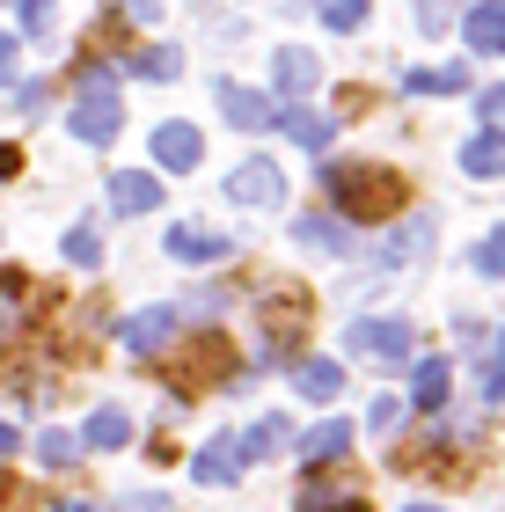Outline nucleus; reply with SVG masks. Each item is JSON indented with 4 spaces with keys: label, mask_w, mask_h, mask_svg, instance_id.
Returning <instances> with one entry per match:
<instances>
[{
    "label": "nucleus",
    "mask_w": 505,
    "mask_h": 512,
    "mask_svg": "<svg viewBox=\"0 0 505 512\" xmlns=\"http://www.w3.org/2000/svg\"><path fill=\"white\" fill-rule=\"evenodd\" d=\"M344 344H352L359 359H374V366H396V359H410V352H418L410 322H396V315H359L352 330H344Z\"/></svg>",
    "instance_id": "f257e3e1"
},
{
    "label": "nucleus",
    "mask_w": 505,
    "mask_h": 512,
    "mask_svg": "<svg viewBox=\"0 0 505 512\" xmlns=\"http://www.w3.org/2000/svg\"><path fill=\"white\" fill-rule=\"evenodd\" d=\"M330 191L337 205H352V220H388L396 213V176H359V169H330Z\"/></svg>",
    "instance_id": "f03ea898"
},
{
    "label": "nucleus",
    "mask_w": 505,
    "mask_h": 512,
    "mask_svg": "<svg viewBox=\"0 0 505 512\" xmlns=\"http://www.w3.org/2000/svg\"><path fill=\"white\" fill-rule=\"evenodd\" d=\"M227 198H235L242 213H279V205H286V176H279V161L249 154L242 169L227 176Z\"/></svg>",
    "instance_id": "7ed1b4c3"
},
{
    "label": "nucleus",
    "mask_w": 505,
    "mask_h": 512,
    "mask_svg": "<svg viewBox=\"0 0 505 512\" xmlns=\"http://www.w3.org/2000/svg\"><path fill=\"white\" fill-rule=\"evenodd\" d=\"M213 96H220V118L235 132H271V125H279V103L257 96V88H242V81H220Z\"/></svg>",
    "instance_id": "20e7f679"
},
{
    "label": "nucleus",
    "mask_w": 505,
    "mask_h": 512,
    "mask_svg": "<svg viewBox=\"0 0 505 512\" xmlns=\"http://www.w3.org/2000/svg\"><path fill=\"white\" fill-rule=\"evenodd\" d=\"M176 322H183L176 308H140V315H125V330H118V337H125V352H132V359H154V352H169Z\"/></svg>",
    "instance_id": "39448f33"
},
{
    "label": "nucleus",
    "mask_w": 505,
    "mask_h": 512,
    "mask_svg": "<svg viewBox=\"0 0 505 512\" xmlns=\"http://www.w3.org/2000/svg\"><path fill=\"white\" fill-rule=\"evenodd\" d=\"M118 125H125V103H118V96H81L74 118H66V132L88 139V147H110V139H118Z\"/></svg>",
    "instance_id": "423d86ee"
},
{
    "label": "nucleus",
    "mask_w": 505,
    "mask_h": 512,
    "mask_svg": "<svg viewBox=\"0 0 505 512\" xmlns=\"http://www.w3.org/2000/svg\"><path fill=\"white\" fill-rule=\"evenodd\" d=\"M169 256H176V264H227L235 242L213 235V227H169Z\"/></svg>",
    "instance_id": "0eeeda50"
},
{
    "label": "nucleus",
    "mask_w": 505,
    "mask_h": 512,
    "mask_svg": "<svg viewBox=\"0 0 505 512\" xmlns=\"http://www.w3.org/2000/svg\"><path fill=\"white\" fill-rule=\"evenodd\" d=\"M198 154H205V139H198V125H154V161H162V169H183L191 176L198 169Z\"/></svg>",
    "instance_id": "6e6552de"
},
{
    "label": "nucleus",
    "mask_w": 505,
    "mask_h": 512,
    "mask_svg": "<svg viewBox=\"0 0 505 512\" xmlns=\"http://www.w3.org/2000/svg\"><path fill=\"white\" fill-rule=\"evenodd\" d=\"M462 44H469V52H484V59L505 52V0H484V8L462 15Z\"/></svg>",
    "instance_id": "1a4fd4ad"
},
{
    "label": "nucleus",
    "mask_w": 505,
    "mask_h": 512,
    "mask_svg": "<svg viewBox=\"0 0 505 512\" xmlns=\"http://www.w3.org/2000/svg\"><path fill=\"white\" fill-rule=\"evenodd\" d=\"M242 469H249L242 439H205V447H198V461H191V476H198V483H235Z\"/></svg>",
    "instance_id": "9d476101"
},
{
    "label": "nucleus",
    "mask_w": 505,
    "mask_h": 512,
    "mask_svg": "<svg viewBox=\"0 0 505 512\" xmlns=\"http://www.w3.org/2000/svg\"><path fill=\"white\" fill-rule=\"evenodd\" d=\"M279 125H286L293 147H308V154H323L330 139H337V125L323 118V110H308V103H279Z\"/></svg>",
    "instance_id": "9b49d317"
},
{
    "label": "nucleus",
    "mask_w": 505,
    "mask_h": 512,
    "mask_svg": "<svg viewBox=\"0 0 505 512\" xmlns=\"http://www.w3.org/2000/svg\"><path fill=\"white\" fill-rule=\"evenodd\" d=\"M344 447H352V425H344V417H330V425H315V432H301V454L308 469H330V461H344Z\"/></svg>",
    "instance_id": "f8f14e48"
},
{
    "label": "nucleus",
    "mask_w": 505,
    "mask_h": 512,
    "mask_svg": "<svg viewBox=\"0 0 505 512\" xmlns=\"http://www.w3.org/2000/svg\"><path fill=\"white\" fill-rule=\"evenodd\" d=\"M110 205H118V213H154V205H162V183L147 169H118L110 176Z\"/></svg>",
    "instance_id": "ddd939ff"
},
{
    "label": "nucleus",
    "mask_w": 505,
    "mask_h": 512,
    "mask_svg": "<svg viewBox=\"0 0 505 512\" xmlns=\"http://www.w3.org/2000/svg\"><path fill=\"white\" fill-rule=\"evenodd\" d=\"M271 74H279V96H308V88L323 81V66H315V52H301V44H286V52L271 59Z\"/></svg>",
    "instance_id": "4468645a"
},
{
    "label": "nucleus",
    "mask_w": 505,
    "mask_h": 512,
    "mask_svg": "<svg viewBox=\"0 0 505 512\" xmlns=\"http://www.w3.org/2000/svg\"><path fill=\"white\" fill-rule=\"evenodd\" d=\"M462 169H469V176H484V183H491V176H505V132H498V125L469 132V147H462Z\"/></svg>",
    "instance_id": "2eb2a0df"
},
{
    "label": "nucleus",
    "mask_w": 505,
    "mask_h": 512,
    "mask_svg": "<svg viewBox=\"0 0 505 512\" xmlns=\"http://www.w3.org/2000/svg\"><path fill=\"white\" fill-rule=\"evenodd\" d=\"M293 242L301 249H352V227H344L337 213H301L293 220Z\"/></svg>",
    "instance_id": "dca6fc26"
},
{
    "label": "nucleus",
    "mask_w": 505,
    "mask_h": 512,
    "mask_svg": "<svg viewBox=\"0 0 505 512\" xmlns=\"http://www.w3.org/2000/svg\"><path fill=\"white\" fill-rule=\"evenodd\" d=\"M74 439H81V447H103V454H110V447H125V439H132V417H125L118 403H103V410L88 417V425H81Z\"/></svg>",
    "instance_id": "f3484780"
},
{
    "label": "nucleus",
    "mask_w": 505,
    "mask_h": 512,
    "mask_svg": "<svg viewBox=\"0 0 505 512\" xmlns=\"http://www.w3.org/2000/svg\"><path fill=\"white\" fill-rule=\"evenodd\" d=\"M403 88H410V96H462V88H469V66H410Z\"/></svg>",
    "instance_id": "a211bd4d"
},
{
    "label": "nucleus",
    "mask_w": 505,
    "mask_h": 512,
    "mask_svg": "<svg viewBox=\"0 0 505 512\" xmlns=\"http://www.w3.org/2000/svg\"><path fill=\"white\" fill-rule=\"evenodd\" d=\"M293 388H301L308 403H337V388H344V374H337L330 359H301V366H293Z\"/></svg>",
    "instance_id": "6ab92c4d"
},
{
    "label": "nucleus",
    "mask_w": 505,
    "mask_h": 512,
    "mask_svg": "<svg viewBox=\"0 0 505 512\" xmlns=\"http://www.w3.org/2000/svg\"><path fill=\"white\" fill-rule=\"evenodd\" d=\"M447 359H418V374H410V403H418V410H440L447 403Z\"/></svg>",
    "instance_id": "aec40b11"
},
{
    "label": "nucleus",
    "mask_w": 505,
    "mask_h": 512,
    "mask_svg": "<svg viewBox=\"0 0 505 512\" xmlns=\"http://www.w3.org/2000/svg\"><path fill=\"white\" fill-rule=\"evenodd\" d=\"M315 15L330 22L337 37H352V30H366V15H374V0H315Z\"/></svg>",
    "instance_id": "412c9836"
},
{
    "label": "nucleus",
    "mask_w": 505,
    "mask_h": 512,
    "mask_svg": "<svg viewBox=\"0 0 505 512\" xmlns=\"http://www.w3.org/2000/svg\"><path fill=\"white\" fill-rule=\"evenodd\" d=\"M66 264H81V271H96V264H103V235H96V220L66 227Z\"/></svg>",
    "instance_id": "4be33fe9"
},
{
    "label": "nucleus",
    "mask_w": 505,
    "mask_h": 512,
    "mask_svg": "<svg viewBox=\"0 0 505 512\" xmlns=\"http://www.w3.org/2000/svg\"><path fill=\"white\" fill-rule=\"evenodd\" d=\"M286 439H293L286 417H257V425H249V439H242V454H249V461H257V454H279Z\"/></svg>",
    "instance_id": "5701e85b"
},
{
    "label": "nucleus",
    "mask_w": 505,
    "mask_h": 512,
    "mask_svg": "<svg viewBox=\"0 0 505 512\" xmlns=\"http://www.w3.org/2000/svg\"><path fill=\"white\" fill-rule=\"evenodd\" d=\"M74 454H81V439H74V432H44V439H37V461H44V469H66Z\"/></svg>",
    "instance_id": "b1692460"
},
{
    "label": "nucleus",
    "mask_w": 505,
    "mask_h": 512,
    "mask_svg": "<svg viewBox=\"0 0 505 512\" xmlns=\"http://www.w3.org/2000/svg\"><path fill=\"white\" fill-rule=\"evenodd\" d=\"M469 264L484 271V278H505V227H491V235L476 242V256H469Z\"/></svg>",
    "instance_id": "393cba45"
},
{
    "label": "nucleus",
    "mask_w": 505,
    "mask_h": 512,
    "mask_svg": "<svg viewBox=\"0 0 505 512\" xmlns=\"http://www.w3.org/2000/svg\"><path fill=\"white\" fill-rule=\"evenodd\" d=\"M176 66H183V59L169 52V44H154V52H140V59H132V74H147V81H169Z\"/></svg>",
    "instance_id": "a878e982"
},
{
    "label": "nucleus",
    "mask_w": 505,
    "mask_h": 512,
    "mask_svg": "<svg viewBox=\"0 0 505 512\" xmlns=\"http://www.w3.org/2000/svg\"><path fill=\"white\" fill-rule=\"evenodd\" d=\"M74 96H118V66H81Z\"/></svg>",
    "instance_id": "bb28decb"
},
{
    "label": "nucleus",
    "mask_w": 505,
    "mask_h": 512,
    "mask_svg": "<svg viewBox=\"0 0 505 512\" xmlns=\"http://www.w3.org/2000/svg\"><path fill=\"white\" fill-rule=\"evenodd\" d=\"M337 505H352V491H337V483H308L301 491V512H337Z\"/></svg>",
    "instance_id": "cd10ccee"
},
{
    "label": "nucleus",
    "mask_w": 505,
    "mask_h": 512,
    "mask_svg": "<svg viewBox=\"0 0 505 512\" xmlns=\"http://www.w3.org/2000/svg\"><path fill=\"white\" fill-rule=\"evenodd\" d=\"M15 15H22V30L44 37V22H52V0H15Z\"/></svg>",
    "instance_id": "c85d7f7f"
},
{
    "label": "nucleus",
    "mask_w": 505,
    "mask_h": 512,
    "mask_svg": "<svg viewBox=\"0 0 505 512\" xmlns=\"http://www.w3.org/2000/svg\"><path fill=\"white\" fill-rule=\"evenodd\" d=\"M366 425H374V432H396V425H403V403H396V395H381V403L366 410Z\"/></svg>",
    "instance_id": "c756f323"
},
{
    "label": "nucleus",
    "mask_w": 505,
    "mask_h": 512,
    "mask_svg": "<svg viewBox=\"0 0 505 512\" xmlns=\"http://www.w3.org/2000/svg\"><path fill=\"white\" fill-rule=\"evenodd\" d=\"M15 103H22V118H37V110H44V81H22Z\"/></svg>",
    "instance_id": "7c9ffc66"
},
{
    "label": "nucleus",
    "mask_w": 505,
    "mask_h": 512,
    "mask_svg": "<svg viewBox=\"0 0 505 512\" xmlns=\"http://www.w3.org/2000/svg\"><path fill=\"white\" fill-rule=\"evenodd\" d=\"M476 110H484V118H505V81H498V88H484V96H476Z\"/></svg>",
    "instance_id": "2f4dec72"
},
{
    "label": "nucleus",
    "mask_w": 505,
    "mask_h": 512,
    "mask_svg": "<svg viewBox=\"0 0 505 512\" xmlns=\"http://www.w3.org/2000/svg\"><path fill=\"white\" fill-rule=\"evenodd\" d=\"M484 395H491V403L505 395V359H491V366H484Z\"/></svg>",
    "instance_id": "473e14b6"
},
{
    "label": "nucleus",
    "mask_w": 505,
    "mask_h": 512,
    "mask_svg": "<svg viewBox=\"0 0 505 512\" xmlns=\"http://www.w3.org/2000/svg\"><path fill=\"white\" fill-rule=\"evenodd\" d=\"M125 512H169V498H162V491H140V498H132Z\"/></svg>",
    "instance_id": "72a5a7b5"
},
{
    "label": "nucleus",
    "mask_w": 505,
    "mask_h": 512,
    "mask_svg": "<svg viewBox=\"0 0 505 512\" xmlns=\"http://www.w3.org/2000/svg\"><path fill=\"white\" fill-rule=\"evenodd\" d=\"M8 74H15V37L0 30V81H8Z\"/></svg>",
    "instance_id": "f704fd0d"
},
{
    "label": "nucleus",
    "mask_w": 505,
    "mask_h": 512,
    "mask_svg": "<svg viewBox=\"0 0 505 512\" xmlns=\"http://www.w3.org/2000/svg\"><path fill=\"white\" fill-rule=\"evenodd\" d=\"M8 330H15V293L0 286V337H8Z\"/></svg>",
    "instance_id": "c9c22d12"
},
{
    "label": "nucleus",
    "mask_w": 505,
    "mask_h": 512,
    "mask_svg": "<svg viewBox=\"0 0 505 512\" xmlns=\"http://www.w3.org/2000/svg\"><path fill=\"white\" fill-rule=\"evenodd\" d=\"M125 15H132V22H154V15H162V0H132Z\"/></svg>",
    "instance_id": "e433bc0d"
},
{
    "label": "nucleus",
    "mask_w": 505,
    "mask_h": 512,
    "mask_svg": "<svg viewBox=\"0 0 505 512\" xmlns=\"http://www.w3.org/2000/svg\"><path fill=\"white\" fill-rule=\"evenodd\" d=\"M15 447H22V432H15V425H0V461H8Z\"/></svg>",
    "instance_id": "4c0bfd02"
},
{
    "label": "nucleus",
    "mask_w": 505,
    "mask_h": 512,
    "mask_svg": "<svg viewBox=\"0 0 505 512\" xmlns=\"http://www.w3.org/2000/svg\"><path fill=\"white\" fill-rule=\"evenodd\" d=\"M59 512H103V505L96 498H74V505H59Z\"/></svg>",
    "instance_id": "58836bf2"
},
{
    "label": "nucleus",
    "mask_w": 505,
    "mask_h": 512,
    "mask_svg": "<svg viewBox=\"0 0 505 512\" xmlns=\"http://www.w3.org/2000/svg\"><path fill=\"white\" fill-rule=\"evenodd\" d=\"M403 512H440V505H403Z\"/></svg>",
    "instance_id": "ea45409f"
},
{
    "label": "nucleus",
    "mask_w": 505,
    "mask_h": 512,
    "mask_svg": "<svg viewBox=\"0 0 505 512\" xmlns=\"http://www.w3.org/2000/svg\"><path fill=\"white\" fill-rule=\"evenodd\" d=\"M498 359H505V352H498Z\"/></svg>",
    "instance_id": "a19ab883"
}]
</instances>
